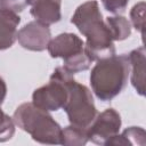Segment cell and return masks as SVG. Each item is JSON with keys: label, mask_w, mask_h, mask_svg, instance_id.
I'll return each mask as SVG.
<instances>
[{"label": "cell", "mask_w": 146, "mask_h": 146, "mask_svg": "<svg viewBox=\"0 0 146 146\" xmlns=\"http://www.w3.org/2000/svg\"><path fill=\"white\" fill-rule=\"evenodd\" d=\"M87 128H81L78 125H68L62 129V139L60 144L63 145H73V146H81L86 145L88 141Z\"/></svg>", "instance_id": "obj_14"}, {"label": "cell", "mask_w": 146, "mask_h": 146, "mask_svg": "<svg viewBox=\"0 0 146 146\" xmlns=\"http://www.w3.org/2000/svg\"><path fill=\"white\" fill-rule=\"evenodd\" d=\"M21 22L18 14L0 11V50L10 48L17 39V26Z\"/></svg>", "instance_id": "obj_11"}, {"label": "cell", "mask_w": 146, "mask_h": 146, "mask_svg": "<svg viewBox=\"0 0 146 146\" xmlns=\"http://www.w3.org/2000/svg\"><path fill=\"white\" fill-rule=\"evenodd\" d=\"M121 116L114 108H107L97 114L92 123L87 128L88 139L98 145L105 143L119 133L121 128Z\"/></svg>", "instance_id": "obj_7"}, {"label": "cell", "mask_w": 146, "mask_h": 146, "mask_svg": "<svg viewBox=\"0 0 146 146\" xmlns=\"http://www.w3.org/2000/svg\"><path fill=\"white\" fill-rule=\"evenodd\" d=\"M26 0H0V11L18 14L26 7Z\"/></svg>", "instance_id": "obj_17"}, {"label": "cell", "mask_w": 146, "mask_h": 146, "mask_svg": "<svg viewBox=\"0 0 146 146\" xmlns=\"http://www.w3.org/2000/svg\"><path fill=\"white\" fill-rule=\"evenodd\" d=\"M130 18L133 27L141 33V36L145 35V2L140 1L135 5L130 11Z\"/></svg>", "instance_id": "obj_15"}, {"label": "cell", "mask_w": 146, "mask_h": 146, "mask_svg": "<svg viewBox=\"0 0 146 146\" xmlns=\"http://www.w3.org/2000/svg\"><path fill=\"white\" fill-rule=\"evenodd\" d=\"M6 94H7V86H6V82L3 81V79L0 76V105L5 100Z\"/></svg>", "instance_id": "obj_19"}, {"label": "cell", "mask_w": 146, "mask_h": 146, "mask_svg": "<svg viewBox=\"0 0 146 146\" xmlns=\"http://www.w3.org/2000/svg\"><path fill=\"white\" fill-rule=\"evenodd\" d=\"M17 40L19 44L27 50L42 51L48 47L51 40V33L48 25L33 21L24 25L17 32Z\"/></svg>", "instance_id": "obj_8"}, {"label": "cell", "mask_w": 146, "mask_h": 146, "mask_svg": "<svg viewBox=\"0 0 146 146\" xmlns=\"http://www.w3.org/2000/svg\"><path fill=\"white\" fill-rule=\"evenodd\" d=\"M128 2L129 0H102L104 8L107 11L114 13V14H119L127 8Z\"/></svg>", "instance_id": "obj_18"}, {"label": "cell", "mask_w": 146, "mask_h": 146, "mask_svg": "<svg viewBox=\"0 0 146 146\" xmlns=\"http://www.w3.org/2000/svg\"><path fill=\"white\" fill-rule=\"evenodd\" d=\"M145 47L141 46L133 49L129 54V62L131 68V84L140 95H145Z\"/></svg>", "instance_id": "obj_10"}, {"label": "cell", "mask_w": 146, "mask_h": 146, "mask_svg": "<svg viewBox=\"0 0 146 146\" xmlns=\"http://www.w3.org/2000/svg\"><path fill=\"white\" fill-rule=\"evenodd\" d=\"M13 120L18 128L41 144H60L62 128L54 117L33 103H24L14 112Z\"/></svg>", "instance_id": "obj_3"}, {"label": "cell", "mask_w": 146, "mask_h": 146, "mask_svg": "<svg viewBox=\"0 0 146 146\" xmlns=\"http://www.w3.org/2000/svg\"><path fill=\"white\" fill-rule=\"evenodd\" d=\"M73 74L64 67H56L49 82L34 90L32 103L44 111H58L63 108L68 96V82Z\"/></svg>", "instance_id": "obj_6"}, {"label": "cell", "mask_w": 146, "mask_h": 146, "mask_svg": "<svg viewBox=\"0 0 146 146\" xmlns=\"http://www.w3.org/2000/svg\"><path fill=\"white\" fill-rule=\"evenodd\" d=\"M63 108L71 124L81 128H88L98 114L91 91L74 78L68 82V96Z\"/></svg>", "instance_id": "obj_5"}, {"label": "cell", "mask_w": 146, "mask_h": 146, "mask_svg": "<svg viewBox=\"0 0 146 146\" xmlns=\"http://www.w3.org/2000/svg\"><path fill=\"white\" fill-rule=\"evenodd\" d=\"M15 133V122L0 107V143L9 140Z\"/></svg>", "instance_id": "obj_16"}, {"label": "cell", "mask_w": 146, "mask_h": 146, "mask_svg": "<svg viewBox=\"0 0 146 146\" xmlns=\"http://www.w3.org/2000/svg\"><path fill=\"white\" fill-rule=\"evenodd\" d=\"M129 72V55H113L97 60L90 73L92 91L103 102L113 99L125 88Z\"/></svg>", "instance_id": "obj_2"}, {"label": "cell", "mask_w": 146, "mask_h": 146, "mask_svg": "<svg viewBox=\"0 0 146 146\" xmlns=\"http://www.w3.org/2000/svg\"><path fill=\"white\" fill-rule=\"evenodd\" d=\"M26 3L31 6V15L35 21L51 25L60 21V5L62 0H26Z\"/></svg>", "instance_id": "obj_9"}, {"label": "cell", "mask_w": 146, "mask_h": 146, "mask_svg": "<svg viewBox=\"0 0 146 146\" xmlns=\"http://www.w3.org/2000/svg\"><path fill=\"white\" fill-rule=\"evenodd\" d=\"M146 132L140 127H130L125 129L121 135H115L108 139L105 145H139L144 146L146 143Z\"/></svg>", "instance_id": "obj_12"}, {"label": "cell", "mask_w": 146, "mask_h": 146, "mask_svg": "<svg viewBox=\"0 0 146 146\" xmlns=\"http://www.w3.org/2000/svg\"><path fill=\"white\" fill-rule=\"evenodd\" d=\"M106 25L114 41H122L131 34V25L123 16H111L106 18Z\"/></svg>", "instance_id": "obj_13"}, {"label": "cell", "mask_w": 146, "mask_h": 146, "mask_svg": "<svg viewBox=\"0 0 146 146\" xmlns=\"http://www.w3.org/2000/svg\"><path fill=\"white\" fill-rule=\"evenodd\" d=\"M52 58H62L64 68L70 73H79L91 66L92 59L84 49V42L74 33H62L49 41L47 47Z\"/></svg>", "instance_id": "obj_4"}, {"label": "cell", "mask_w": 146, "mask_h": 146, "mask_svg": "<svg viewBox=\"0 0 146 146\" xmlns=\"http://www.w3.org/2000/svg\"><path fill=\"white\" fill-rule=\"evenodd\" d=\"M71 22L86 36L84 49L92 62L115 55L114 40L106 22L103 19L97 1L90 0L80 5L75 9Z\"/></svg>", "instance_id": "obj_1"}]
</instances>
